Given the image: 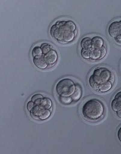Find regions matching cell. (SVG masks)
<instances>
[{"mask_svg":"<svg viewBox=\"0 0 121 154\" xmlns=\"http://www.w3.org/2000/svg\"><path fill=\"white\" fill-rule=\"evenodd\" d=\"M116 115L119 118H121V109L116 112Z\"/></svg>","mask_w":121,"mask_h":154,"instance_id":"24","label":"cell"},{"mask_svg":"<svg viewBox=\"0 0 121 154\" xmlns=\"http://www.w3.org/2000/svg\"><path fill=\"white\" fill-rule=\"evenodd\" d=\"M116 43L118 45H121V35H118V36H116L115 38Z\"/></svg>","mask_w":121,"mask_h":154,"instance_id":"23","label":"cell"},{"mask_svg":"<svg viewBox=\"0 0 121 154\" xmlns=\"http://www.w3.org/2000/svg\"><path fill=\"white\" fill-rule=\"evenodd\" d=\"M107 33L109 36L113 38H115L118 35H121V29L119 21H113L109 24L107 29Z\"/></svg>","mask_w":121,"mask_h":154,"instance_id":"6","label":"cell"},{"mask_svg":"<svg viewBox=\"0 0 121 154\" xmlns=\"http://www.w3.org/2000/svg\"><path fill=\"white\" fill-rule=\"evenodd\" d=\"M59 100L64 105H69L73 102L71 97H59Z\"/></svg>","mask_w":121,"mask_h":154,"instance_id":"18","label":"cell"},{"mask_svg":"<svg viewBox=\"0 0 121 154\" xmlns=\"http://www.w3.org/2000/svg\"><path fill=\"white\" fill-rule=\"evenodd\" d=\"M115 76L113 72L108 68L104 66H99L93 70L88 77L89 86L92 90L98 91L99 85L110 82L114 83Z\"/></svg>","mask_w":121,"mask_h":154,"instance_id":"3","label":"cell"},{"mask_svg":"<svg viewBox=\"0 0 121 154\" xmlns=\"http://www.w3.org/2000/svg\"><path fill=\"white\" fill-rule=\"evenodd\" d=\"M46 62L49 65V68L55 66L59 60V55L55 48L52 49L48 53L44 55Z\"/></svg>","mask_w":121,"mask_h":154,"instance_id":"5","label":"cell"},{"mask_svg":"<svg viewBox=\"0 0 121 154\" xmlns=\"http://www.w3.org/2000/svg\"><path fill=\"white\" fill-rule=\"evenodd\" d=\"M119 26H120V29H121V20H119Z\"/></svg>","mask_w":121,"mask_h":154,"instance_id":"25","label":"cell"},{"mask_svg":"<svg viewBox=\"0 0 121 154\" xmlns=\"http://www.w3.org/2000/svg\"><path fill=\"white\" fill-rule=\"evenodd\" d=\"M101 60H102L104 57L106 56L107 53V46L106 45L103 46L101 49Z\"/></svg>","mask_w":121,"mask_h":154,"instance_id":"19","label":"cell"},{"mask_svg":"<svg viewBox=\"0 0 121 154\" xmlns=\"http://www.w3.org/2000/svg\"><path fill=\"white\" fill-rule=\"evenodd\" d=\"M105 113L104 103L96 98H91L85 101L81 108L82 117L90 122H96L102 119Z\"/></svg>","mask_w":121,"mask_h":154,"instance_id":"2","label":"cell"},{"mask_svg":"<svg viewBox=\"0 0 121 154\" xmlns=\"http://www.w3.org/2000/svg\"><path fill=\"white\" fill-rule=\"evenodd\" d=\"M113 83L112 82H108L99 85L98 92L101 93H105L110 91L113 87Z\"/></svg>","mask_w":121,"mask_h":154,"instance_id":"12","label":"cell"},{"mask_svg":"<svg viewBox=\"0 0 121 154\" xmlns=\"http://www.w3.org/2000/svg\"><path fill=\"white\" fill-rule=\"evenodd\" d=\"M110 108L112 111L116 113V112L121 109V102L113 98L110 102Z\"/></svg>","mask_w":121,"mask_h":154,"instance_id":"15","label":"cell"},{"mask_svg":"<svg viewBox=\"0 0 121 154\" xmlns=\"http://www.w3.org/2000/svg\"><path fill=\"white\" fill-rule=\"evenodd\" d=\"M35 106V103L32 101H29L26 104V109L28 112H30Z\"/></svg>","mask_w":121,"mask_h":154,"instance_id":"20","label":"cell"},{"mask_svg":"<svg viewBox=\"0 0 121 154\" xmlns=\"http://www.w3.org/2000/svg\"><path fill=\"white\" fill-rule=\"evenodd\" d=\"M39 45L43 50V55H46L50 51L52 50V49L54 48L53 46L51 44L47 43V42H43Z\"/></svg>","mask_w":121,"mask_h":154,"instance_id":"16","label":"cell"},{"mask_svg":"<svg viewBox=\"0 0 121 154\" xmlns=\"http://www.w3.org/2000/svg\"><path fill=\"white\" fill-rule=\"evenodd\" d=\"M82 89L81 85L79 84H76V89L74 94L71 96V97L72 98L73 102H77L78 101H79L81 98L82 97Z\"/></svg>","mask_w":121,"mask_h":154,"instance_id":"10","label":"cell"},{"mask_svg":"<svg viewBox=\"0 0 121 154\" xmlns=\"http://www.w3.org/2000/svg\"><path fill=\"white\" fill-rule=\"evenodd\" d=\"M91 39L92 41V47L91 50L94 49H101L105 45L104 40L101 36H93L91 38Z\"/></svg>","mask_w":121,"mask_h":154,"instance_id":"8","label":"cell"},{"mask_svg":"<svg viewBox=\"0 0 121 154\" xmlns=\"http://www.w3.org/2000/svg\"><path fill=\"white\" fill-rule=\"evenodd\" d=\"M32 61L35 67L41 70H47L49 69V65L46 62L44 55L41 57L32 58Z\"/></svg>","mask_w":121,"mask_h":154,"instance_id":"7","label":"cell"},{"mask_svg":"<svg viewBox=\"0 0 121 154\" xmlns=\"http://www.w3.org/2000/svg\"><path fill=\"white\" fill-rule=\"evenodd\" d=\"M80 46L81 49H86L91 51L92 47V41L91 38L88 36L82 38L80 41Z\"/></svg>","mask_w":121,"mask_h":154,"instance_id":"9","label":"cell"},{"mask_svg":"<svg viewBox=\"0 0 121 154\" xmlns=\"http://www.w3.org/2000/svg\"><path fill=\"white\" fill-rule=\"evenodd\" d=\"M90 52L91 51L86 49H81L80 55L84 60H90Z\"/></svg>","mask_w":121,"mask_h":154,"instance_id":"17","label":"cell"},{"mask_svg":"<svg viewBox=\"0 0 121 154\" xmlns=\"http://www.w3.org/2000/svg\"></svg>","mask_w":121,"mask_h":154,"instance_id":"26","label":"cell"},{"mask_svg":"<svg viewBox=\"0 0 121 154\" xmlns=\"http://www.w3.org/2000/svg\"><path fill=\"white\" fill-rule=\"evenodd\" d=\"M101 49H94L91 50L90 52V61H96L101 60Z\"/></svg>","mask_w":121,"mask_h":154,"instance_id":"13","label":"cell"},{"mask_svg":"<svg viewBox=\"0 0 121 154\" xmlns=\"http://www.w3.org/2000/svg\"><path fill=\"white\" fill-rule=\"evenodd\" d=\"M32 58L41 57L43 56V52L40 45H37L32 48L31 51Z\"/></svg>","mask_w":121,"mask_h":154,"instance_id":"14","label":"cell"},{"mask_svg":"<svg viewBox=\"0 0 121 154\" xmlns=\"http://www.w3.org/2000/svg\"><path fill=\"white\" fill-rule=\"evenodd\" d=\"M76 84L70 78H63L56 84L55 92L59 97H71L75 91Z\"/></svg>","mask_w":121,"mask_h":154,"instance_id":"4","label":"cell"},{"mask_svg":"<svg viewBox=\"0 0 121 154\" xmlns=\"http://www.w3.org/2000/svg\"><path fill=\"white\" fill-rule=\"evenodd\" d=\"M42 107L46 109L53 110V102L50 97L44 96L41 101V105Z\"/></svg>","mask_w":121,"mask_h":154,"instance_id":"11","label":"cell"},{"mask_svg":"<svg viewBox=\"0 0 121 154\" xmlns=\"http://www.w3.org/2000/svg\"><path fill=\"white\" fill-rule=\"evenodd\" d=\"M113 98H115L116 99L118 100L119 101H121V91H118L115 94V96L113 97Z\"/></svg>","mask_w":121,"mask_h":154,"instance_id":"21","label":"cell"},{"mask_svg":"<svg viewBox=\"0 0 121 154\" xmlns=\"http://www.w3.org/2000/svg\"><path fill=\"white\" fill-rule=\"evenodd\" d=\"M116 135H117V138H118L119 141L121 143V126H119V128L117 131Z\"/></svg>","mask_w":121,"mask_h":154,"instance_id":"22","label":"cell"},{"mask_svg":"<svg viewBox=\"0 0 121 154\" xmlns=\"http://www.w3.org/2000/svg\"><path fill=\"white\" fill-rule=\"evenodd\" d=\"M49 33L57 43L68 44L73 42L77 36V25L70 19H58L50 25Z\"/></svg>","mask_w":121,"mask_h":154,"instance_id":"1","label":"cell"}]
</instances>
